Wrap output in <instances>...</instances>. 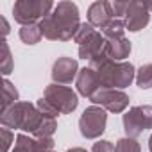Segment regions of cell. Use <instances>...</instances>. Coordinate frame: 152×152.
Returning <instances> with one entry per match:
<instances>
[{"mask_svg": "<svg viewBox=\"0 0 152 152\" xmlns=\"http://www.w3.org/2000/svg\"><path fill=\"white\" fill-rule=\"evenodd\" d=\"M147 129H152V106H134L124 115V131L129 138H138Z\"/></svg>", "mask_w": 152, "mask_h": 152, "instance_id": "ba28073f", "label": "cell"}, {"mask_svg": "<svg viewBox=\"0 0 152 152\" xmlns=\"http://www.w3.org/2000/svg\"><path fill=\"white\" fill-rule=\"evenodd\" d=\"M109 43V57L113 61H124L129 54H131V41L127 38H120V39H111Z\"/></svg>", "mask_w": 152, "mask_h": 152, "instance_id": "5bb4252c", "label": "cell"}, {"mask_svg": "<svg viewBox=\"0 0 152 152\" xmlns=\"http://www.w3.org/2000/svg\"><path fill=\"white\" fill-rule=\"evenodd\" d=\"M50 152H54V150H50Z\"/></svg>", "mask_w": 152, "mask_h": 152, "instance_id": "d6a6232c", "label": "cell"}, {"mask_svg": "<svg viewBox=\"0 0 152 152\" xmlns=\"http://www.w3.org/2000/svg\"><path fill=\"white\" fill-rule=\"evenodd\" d=\"M66 152H86L84 148H81V147H73V148H68Z\"/></svg>", "mask_w": 152, "mask_h": 152, "instance_id": "f546056e", "label": "cell"}, {"mask_svg": "<svg viewBox=\"0 0 152 152\" xmlns=\"http://www.w3.org/2000/svg\"><path fill=\"white\" fill-rule=\"evenodd\" d=\"M43 99L59 113V115H68L72 113L79 104L77 93L68 86H61V84H50L45 88V95Z\"/></svg>", "mask_w": 152, "mask_h": 152, "instance_id": "5b68a950", "label": "cell"}, {"mask_svg": "<svg viewBox=\"0 0 152 152\" xmlns=\"http://www.w3.org/2000/svg\"><path fill=\"white\" fill-rule=\"evenodd\" d=\"M41 34L52 41H68L79 31V9L73 2H59L54 11L39 23Z\"/></svg>", "mask_w": 152, "mask_h": 152, "instance_id": "6da1fadb", "label": "cell"}, {"mask_svg": "<svg viewBox=\"0 0 152 152\" xmlns=\"http://www.w3.org/2000/svg\"><path fill=\"white\" fill-rule=\"evenodd\" d=\"M124 18L125 29H129L131 32H138L150 22V11L147 9L145 2H129V9Z\"/></svg>", "mask_w": 152, "mask_h": 152, "instance_id": "30bf717a", "label": "cell"}, {"mask_svg": "<svg viewBox=\"0 0 152 152\" xmlns=\"http://www.w3.org/2000/svg\"><path fill=\"white\" fill-rule=\"evenodd\" d=\"M136 84H138L141 90L152 88V63L143 64V66L136 72Z\"/></svg>", "mask_w": 152, "mask_h": 152, "instance_id": "ac0fdd59", "label": "cell"}, {"mask_svg": "<svg viewBox=\"0 0 152 152\" xmlns=\"http://www.w3.org/2000/svg\"><path fill=\"white\" fill-rule=\"evenodd\" d=\"M93 32H97L95 29H93V25H90V23H81V27H79V31L77 32H75V36H73V41L75 43H84Z\"/></svg>", "mask_w": 152, "mask_h": 152, "instance_id": "603a6c76", "label": "cell"}, {"mask_svg": "<svg viewBox=\"0 0 152 152\" xmlns=\"http://www.w3.org/2000/svg\"><path fill=\"white\" fill-rule=\"evenodd\" d=\"M0 22H2V34H4V41H6V36L9 34V25H7V22H6L4 16L0 18Z\"/></svg>", "mask_w": 152, "mask_h": 152, "instance_id": "f1b7e54d", "label": "cell"}, {"mask_svg": "<svg viewBox=\"0 0 152 152\" xmlns=\"http://www.w3.org/2000/svg\"><path fill=\"white\" fill-rule=\"evenodd\" d=\"M0 138H2V152H7L11 143L15 141V134L7 127H4V129H0Z\"/></svg>", "mask_w": 152, "mask_h": 152, "instance_id": "484cf974", "label": "cell"}, {"mask_svg": "<svg viewBox=\"0 0 152 152\" xmlns=\"http://www.w3.org/2000/svg\"><path fill=\"white\" fill-rule=\"evenodd\" d=\"M43 38L39 25H25L20 29V39L27 45H36Z\"/></svg>", "mask_w": 152, "mask_h": 152, "instance_id": "9a60e30c", "label": "cell"}, {"mask_svg": "<svg viewBox=\"0 0 152 152\" xmlns=\"http://www.w3.org/2000/svg\"><path fill=\"white\" fill-rule=\"evenodd\" d=\"M90 100L95 106H100V107H104L106 111H111V113H122L129 106V97L122 90H106V88H102Z\"/></svg>", "mask_w": 152, "mask_h": 152, "instance_id": "9c48e42d", "label": "cell"}, {"mask_svg": "<svg viewBox=\"0 0 152 152\" xmlns=\"http://www.w3.org/2000/svg\"><path fill=\"white\" fill-rule=\"evenodd\" d=\"M79 57L88 59L91 68H97L104 61L111 59L109 57V43L100 32H93L84 43L79 45Z\"/></svg>", "mask_w": 152, "mask_h": 152, "instance_id": "8992f818", "label": "cell"}, {"mask_svg": "<svg viewBox=\"0 0 152 152\" xmlns=\"http://www.w3.org/2000/svg\"><path fill=\"white\" fill-rule=\"evenodd\" d=\"M106 122H107L106 109L93 104V106L86 107L84 113L79 118L81 134L84 138H88V140H95V138H99L106 131Z\"/></svg>", "mask_w": 152, "mask_h": 152, "instance_id": "52a82bcc", "label": "cell"}, {"mask_svg": "<svg viewBox=\"0 0 152 152\" xmlns=\"http://www.w3.org/2000/svg\"><path fill=\"white\" fill-rule=\"evenodd\" d=\"M127 9H129V2H118V0L109 2V11L115 20H120V16H125Z\"/></svg>", "mask_w": 152, "mask_h": 152, "instance_id": "cb8c5ba5", "label": "cell"}, {"mask_svg": "<svg viewBox=\"0 0 152 152\" xmlns=\"http://www.w3.org/2000/svg\"><path fill=\"white\" fill-rule=\"evenodd\" d=\"M91 152H116V150H115V145H113L111 141H107V140H100V141L93 143Z\"/></svg>", "mask_w": 152, "mask_h": 152, "instance_id": "83f0119b", "label": "cell"}, {"mask_svg": "<svg viewBox=\"0 0 152 152\" xmlns=\"http://www.w3.org/2000/svg\"><path fill=\"white\" fill-rule=\"evenodd\" d=\"M54 4L48 0H18L13 6V15L18 23L25 25H36V22H41L54 11Z\"/></svg>", "mask_w": 152, "mask_h": 152, "instance_id": "277c9868", "label": "cell"}, {"mask_svg": "<svg viewBox=\"0 0 152 152\" xmlns=\"http://www.w3.org/2000/svg\"><path fill=\"white\" fill-rule=\"evenodd\" d=\"M54 148L52 138H36V152H50Z\"/></svg>", "mask_w": 152, "mask_h": 152, "instance_id": "4316f807", "label": "cell"}, {"mask_svg": "<svg viewBox=\"0 0 152 152\" xmlns=\"http://www.w3.org/2000/svg\"><path fill=\"white\" fill-rule=\"evenodd\" d=\"M2 90H4L2 91V113H4L6 109H9L11 106H15L18 102V91L7 79L4 81V88Z\"/></svg>", "mask_w": 152, "mask_h": 152, "instance_id": "2e32d148", "label": "cell"}, {"mask_svg": "<svg viewBox=\"0 0 152 152\" xmlns=\"http://www.w3.org/2000/svg\"><path fill=\"white\" fill-rule=\"evenodd\" d=\"M148 148H150V152H152V136H150V140H148Z\"/></svg>", "mask_w": 152, "mask_h": 152, "instance_id": "1f68e13d", "label": "cell"}, {"mask_svg": "<svg viewBox=\"0 0 152 152\" xmlns=\"http://www.w3.org/2000/svg\"><path fill=\"white\" fill-rule=\"evenodd\" d=\"M124 32H125V23L122 22V20H113L106 29H104V38L107 39V41H111V39H120V38H125L124 36Z\"/></svg>", "mask_w": 152, "mask_h": 152, "instance_id": "d6986e66", "label": "cell"}, {"mask_svg": "<svg viewBox=\"0 0 152 152\" xmlns=\"http://www.w3.org/2000/svg\"><path fill=\"white\" fill-rule=\"evenodd\" d=\"M95 70L100 77L102 88H106V90H116V88L122 90L136 79L134 66L131 63H125V61L118 63V61L107 59L102 64H99Z\"/></svg>", "mask_w": 152, "mask_h": 152, "instance_id": "3957f363", "label": "cell"}, {"mask_svg": "<svg viewBox=\"0 0 152 152\" xmlns=\"http://www.w3.org/2000/svg\"><path fill=\"white\" fill-rule=\"evenodd\" d=\"M13 152H36V140H32L25 134H18Z\"/></svg>", "mask_w": 152, "mask_h": 152, "instance_id": "ffe728a7", "label": "cell"}, {"mask_svg": "<svg viewBox=\"0 0 152 152\" xmlns=\"http://www.w3.org/2000/svg\"><path fill=\"white\" fill-rule=\"evenodd\" d=\"M145 6H147V9H148V11H152V4H150V2H145Z\"/></svg>", "mask_w": 152, "mask_h": 152, "instance_id": "4dcf8cb0", "label": "cell"}, {"mask_svg": "<svg viewBox=\"0 0 152 152\" xmlns=\"http://www.w3.org/2000/svg\"><path fill=\"white\" fill-rule=\"evenodd\" d=\"M79 75V64L72 57H59L52 66V79L56 84H70Z\"/></svg>", "mask_w": 152, "mask_h": 152, "instance_id": "7c38bea8", "label": "cell"}, {"mask_svg": "<svg viewBox=\"0 0 152 152\" xmlns=\"http://www.w3.org/2000/svg\"><path fill=\"white\" fill-rule=\"evenodd\" d=\"M115 150H116V152H141L140 143H138L134 138H129V136L120 138V140L116 141V145H115Z\"/></svg>", "mask_w": 152, "mask_h": 152, "instance_id": "44dd1931", "label": "cell"}, {"mask_svg": "<svg viewBox=\"0 0 152 152\" xmlns=\"http://www.w3.org/2000/svg\"><path fill=\"white\" fill-rule=\"evenodd\" d=\"M2 57H0V70H2L4 75H9L13 72V57H11V52H9V47L7 43L2 39Z\"/></svg>", "mask_w": 152, "mask_h": 152, "instance_id": "7402d4cb", "label": "cell"}, {"mask_svg": "<svg viewBox=\"0 0 152 152\" xmlns=\"http://www.w3.org/2000/svg\"><path fill=\"white\" fill-rule=\"evenodd\" d=\"M75 86H77V91L83 95V97H93L97 91L102 90V83H100V77L95 68L91 66H86L83 70H79V75L75 79Z\"/></svg>", "mask_w": 152, "mask_h": 152, "instance_id": "8fae6325", "label": "cell"}, {"mask_svg": "<svg viewBox=\"0 0 152 152\" xmlns=\"http://www.w3.org/2000/svg\"><path fill=\"white\" fill-rule=\"evenodd\" d=\"M43 115L39 113V109L29 102H16L15 106H11L9 109H6L0 116L4 127L7 129H22L27 132H36L39 122H41Z\"/></svg>", "mask_w": 152, "mask_h": 152, "instance_id": "7a4b0ae2", "label": "cell"}, {"mask_svg": "<svg viewBox=\"0 0 152 152\" xmlns=\"http://www.w3.org/2000/svg\"><path fill=\"white\" fill-rule=\"evenodd\" d=\"M36 107H38V109H39V113H41V115H45V116H52V118H56V116L59 115V113H57V111H56V109H54V107L45 100V99H43V97L38 100Z\"/></svg>", "mask_w": 152, "mask_h": 152, "instance_id": "d4e9b609", "label": "cell"}, {"mask_svg": "<svg viewBox=\"0 0 152 152\" xmlns=\"http://www.w3.org/2000/svg\"><path fill=\"white\" fill-rule=\"evenodd\" d=\"M88 20H90V25L93 27H99V29H106L115 18L109 11V2H95L90 6L88 9Z\"/></svg>", "mask_w": 152, "mask_h": 152, "instance_id": "4fadbf2b", "label": "cell"}, {"mask_svg": "<svg viewBox=\"0 0 152 152\" xmlns=\"http://www.w3.org/2000/svg\"><path fill=\"white\" fill-rule=\"evenodd\" d=\"M56 129H57L56 118L43 115V118H41V122H39V125H38L34 136H36V138H52V134H54Z\"/></svg>", "mask_w": 152, "mask_h": 152, "instance_id": "e0dca14e", "label": "cell"}]
</instances>
